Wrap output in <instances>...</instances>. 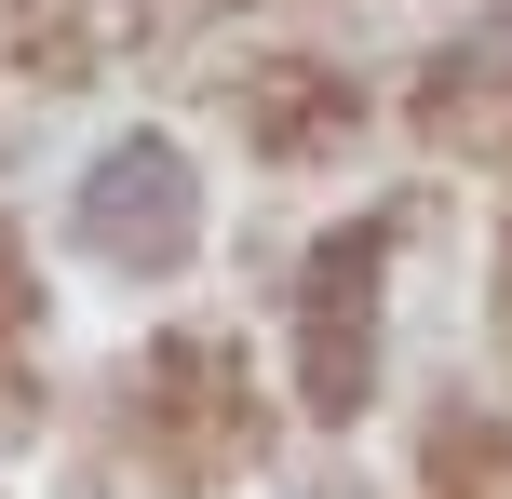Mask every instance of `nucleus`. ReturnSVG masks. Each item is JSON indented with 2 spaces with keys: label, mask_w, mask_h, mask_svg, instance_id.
Listing matches in <instances>:
<instances>
[{
  "label": "nucleus",
  "mask_w": 512,
  "mask_h": 499,
  "mask_svg": "<svg viewBox=\"0 0 512 499\" xmlns=\"http://www.w3.org/2000/svg\"><path fill=\"white\" fill-rule=\"evenodd\" d=\"M81 203H95V243H108V257L162 270V257L189 243V162L162 149V135H135V149L95 162V189H81Z\"/></svg>",
  "instance_id": "nucleus-1"
},
{
  "label": "nucleus",
  "mask_w": 512,
  "mask_h": 499,
  "mask_svg": "<svg viewBox=\"0 0 512 499\" xmlns=\"http://www.w3.org/2000/svg\"><path fill=\"white\" fill-rule=\"evenodd\" d=\"M364 270H378V230H351L310 284H324V405L364 392Z\"/></svg>",
  "instance_id": "nucleus-2"
}]
</instances>
